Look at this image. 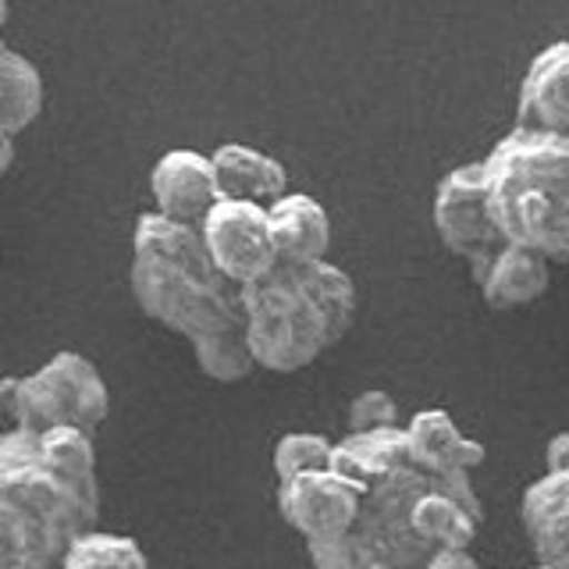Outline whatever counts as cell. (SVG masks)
I'll list each match as a JSON object with an SVG mask.
<instances>
[{"label":"cell","mask_w":569,"mask_h":569,"mask_svg":"<svg viewBox=\"0 0 569 569\" xmlns=\"http://www.w3.org/2000/svg\"><path fill=\"white\" fill-rule=\"evenodd\" d=\"M331 449L335 441L325 438V435H313V431H292L278 438L274 445V456H271V467H274V477L278 480H289V477H299V473H310V470H320L331 462Z\"/></svg>","instance_id":"ffe728a7"},{"label":"cell","mask_w":569,"mask_h":569,"mask_svg":"<svg viewBox=\"0 0 569 569\" xmlns=\"http://www.w3.org/2000/svg\"><path fill=\"white\" fill-rule=\"evenodd\" d=\"M58 569H150L147 551L129 533L86 530L68 545Z\"/></svg>","instance_id":"ac0fdd59"},{"label":"cell","mask_w":569,"mask_h":569,"mask_svg":"<svg viewBox=\"0 0 569 569\" xmlns=\"http://www.w3.org/2000/svg\"><path fill=\"white\" fill-rule=\"evenodd\" d=\"M8 14H11V11H8V0H0V29L8 26Z\"/></svg>","instance_id":"d4e9b609"},{"label":"cell","mask_w":569,"mask_h":569,"mask_svg":"<svg viewBox=\"0 0 569 569\" xmlns=\"http://www.w3.org/2000/svg\"><path fill=\"white\" fill-rule=\"evenodd\" d=\"M512 129L569 136V47L562 40L533 53L523 71Z\"/></svg>","instance_id":"8fae6325"},{"label":"cell","mask_w":569,"mask_h":569,"mask_svg":"<svg viewBox=\"0 0 569 569\" xmlns=\"http://www.w3.org/2000/svg\"><path fill=\"white\" fill-rule=\"evenodd\" d=\"M207 157L221 200H246L267 207L289 192V171H284L281 160L249 147V142H221Z\"/></svg>","instance_id":"4fadbf2b"},{"label":"cell","mask_w":569,"mask_h":569,"mask_svg":"<svg viewBox=\"0 0 569 569\" xmlns=\"http://www.w3.org/2000/svg\"><path fill=\"white\" fill-rule=\"evenodd\" d=\"M360 509V480L335 470L331 462L320 470L278 480V512L307 545L335 541L352 527Z\"/></svg>","instance_id":"9c48e42d"},{"label":"cell","mask_w":569,"mask_h":569,"mask_svg":"<svg viewBox=\"0 0 569 569\" xmlns=\"http://www.w3.org/2000/svg\"><path fill=\"white\" fill-rule=\"evenodd\" d=\"M431 221L441 246L449 249L452 257L467 260L470 278L477 281L485 263L502 239L491 224V213L485 203V182H480V160L470 164H459L452 171H445V178L435 189L431 200Z\"/></svg>","instance_id":"52a82bcc"},{"label":"cell","mask_w":569,"mask_h":569,"mask_svg":"<svg viewBox=\"0 0 569 569\" xmlns=\"http://www.w3.org/2000/svg\"><path fill=\"white\" fill-rule=\"evenodd\" d=\"M360 296L331 260H274L239 289V320L257 370L296 373L349 335Z\"/></svg>","instance_id":"3957f363"},{"label":"cell","mask_w":569,"mask_h":569,"mask_svg":"<svg viewBox=\"0 0 569 569\" xmlns=\"http://www.w3.org/2000/svg\"><path fill=\"white\" fill-rule=\"evenodd\" d=\"M331 467L360 480V509L335 541L307 545L313 569H420L438 548H470L485 506L470 473H438L409 452L406 431L342 435Z\"/></svg>","instance_id":"6da1fadb"},{"label":"cell","mask_w":569,"mask_h":569,"mask_svg":"<svg viewBox=\"0 0 569 569\" xmlns=\"http://www.w3.org/2000/svg\"><path fill=\"white\" fill-rule=\"evenodd\" d=\"M189 346H192L196 367L218 385H236L257 370L253 352H249V346H246L242 325H231V328L213 331V335H200V338H192Z\"/></svg>","instance_id":"d6986e66"},{"label":"cell","mask_w":569,"mask_h":569,"mask_svg":"<svg viewBox=\"0 0 569 569\" xmlns=\"http://www.w3.org/2000/svg\"><path fill=\"white\" fill-rule=\"evenodd\" d=\"M200 242L207 249L210 263L218 267V274L228 278L236 289L257 281L263 271H271L278 260L271 228H267V207L246 203V200H218L200 224Z\"/></svg>","instance_id":"ba28073f"},{"label":"cell","mask_w":569,"mask_h":569,"mask_svg":"<svg viewBox=\"0 0 569 569\" xmlns=\"http://www.w3.org/2000/svg\"><path fill=\"white\" fill-rule=\"evenodd\" d=\"M0 413L26 435H43L50 427L93 435L111 413V391L93 360L76 349H61L32 373L0 381Z\"/></svg>","instance_id":"8992f818"},{"label":"cell","mask_w":569,"mask_h":569,"mask_svg":"<svg viewBox=\"0 0 569 569\" xmlns=\"http://www.w3.org/2000/svg\"><path fill=\"white\" fill-rule=\"evenodd\" d=\"M545 473H569V435H556L545 445Z\"/></svg>","instance_id":"603a6c76"},{"label":"cell","mask_w":569,"mask_h":569,"mask_svg":"<svg viewBox=\"0 0 569 569\" xmlns=\"http://www.w3.org/2000/svg\"><path fill=\"white\" fill-rule=\"evenodd\" d=\"M385 427H399V402L388 396L385 388H367L349 402L346 413V435H370L385 431Z\"/></svg>","instance_id":"44dd1931"},{"label":"cell","mask_w":569,"mask_h":569,"mask_svg":"<svg viewBox=\"0 0 569 569\" xmlns=\"http://www.w3.org/2000/svg\"><path fill=\"white\" fill-rule=\"evenodd\" d=\"M406 445L427 470H438V473H470L485 462V445L467 438L459 431V423L445 413V409L431 406V409H420L406 423Z\"/></svg>","instance_id":"9a60e30c"},{"label":"cell","mask_w":569,"mask_h":569,"mask_svg":"<svg viewBox=\"0 0 569 569\" xmlns=\"http://www.w3.org/2000/svg\"><path fill=\"white\" fill-rule=\"evenodd\" d=\"M491 310H520L527 302L541 299L551 284V263L523 246L502 242L473 281Z\"/></svg>","instance_id":"2e32d148"},{"label":"cell","mask_w":569,"mask_h":569,"mask_svg":"<svg viewBox=\"0 0 569 569\" xmlns=\"http://www.w3.org/2000/svg\"><path fill=\"white\" fill-rule=\"evenodd\" d=\"M43 111V76L26 53L0 40V132L18 136Z\"/></svg>","instance_id":"e0dca14e"},{"label":"cell","mask_w":569,"mask_h":569,"mask_svg":"<svg viewBox=\"0 0 569 569\" xmlns=\"http://www.w3.org/2000/svg\"><path fill=\"white\" fill-rule=\"evenodd\" d=\"M150 196H153V213L196 228L203 213L221 200L210 157L186 147L160 153L150 171Z\"/></svg>","instance_id":"30bf717a"},{"label":"cell","mask_w":569,"mask_h":569,"mask_svg":"<svg viewBox=\"0 0 569 569\" xmlns=\"http://www.w3.org/2000/svg\"><path fill=\"white\" fill-rule=\"evenodd\" d=\"M498 239L548 263L569 257V136L512 129L480 160Z\"/></svg>","instance_id":"5b68a950"},{"label":"cell","mask_w":569,"mask_h":569,"mask_svg":"<svg viewBox=\"0 0 569 569\" xmlns=\"http://www.w3.org/2000/svg\"><path fill=\"white\" fill-rule=\"evenodd\" d=\"M129 289L142 317L182 338L224 331L239 320V289L218 274L192 224L139 213L132 231Z\"/></svg>","instance_id":"277c9868"},{"label":"cell","mask_w":569,"mask_h":569,"mask_svg":"<svg viewBox=\"0 0 569 569\" xmlns=\"http://www.w3.org/2000/svg\"><path fill=\"white\" fill-rule=\"evenodd\" d=\"M420 569H480V562L470 548H438Z\"/></svg>","instance_id":"7402d4cb"},{"label":"cell","mask_w":569,"mask_h":569,"mask_svg":"<svg viewBox=\"0 0 569 569\" xmlns=\"http://www.w3.org/2000/svg\"><path fill=\"white\" fill-rule=\"evenodd\" d=\"M523 533L538 566L569 569V473H541L520 502Z\"/></svg>","instance_id":"7c38bea8"},{"label":"cell","mask_w":569,"mask_h":569,"mask_svg":"<svg viewBox=\"0 0 569 569\" xmlns=\"http://www.w3.org/2000/svg\"><path fill=\"white\" fill-rule=\"evenodd\" d=\"M267 228H271L278 260H328L331 218L310 192H284L267 203Z\"/></svg>","instance_id":"5bb4252c"},{"label":"cell","mask_w":569,"mask_h":569,"mask_svg":"<svg viewBox=\"0 0 569 569\" xmlns=\"http://www.w3.org/2000/svg\"><path fill=\"white\" fill-rule=\"evenodd\" d=\"M14 157H18V150H14V136H4V132H0V174H8V171H11Z\"/></svg>","instance_id":"cb8c5ba5"},{"label":"cell","mask_w":569,"mask_h":569,"mask_svg":"<svg viewBox=\"0 0 569 569\" xmlns=\"http://www.w3.org/2000/svg\"><path fill=\"white\" fill-rule=\"evenodd\" d=\"M97 516L93 435L76 427L0 435V569H58Z\"/></svg>","instance_id":"7a4b0ae2"}]
</instances>
